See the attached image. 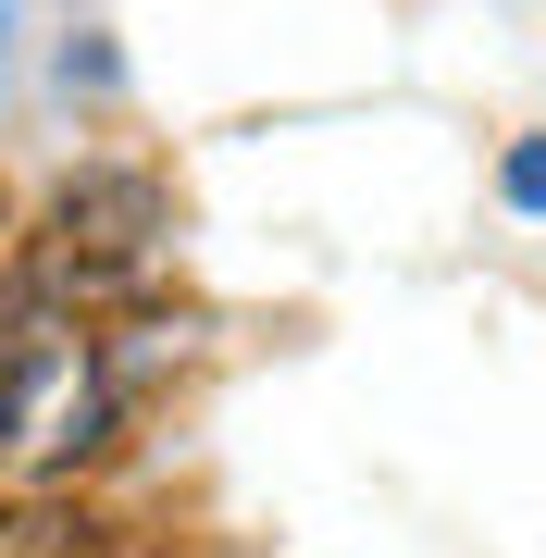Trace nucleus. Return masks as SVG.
<instances>
[{
  "label": "nucleus",
  "instance_id": "1",
  "mask_svg": "<svg viewBox=\"0 0 546 558\" xmlns=\"http://www.w3.org/2000/svg\"><path fill=\"white\" fill-rule=\"evenodd\" d=\"M149 236H162V174H124V161H100V174H75V186L50 199V274H75V286L124 274Z\"/></svg>",
  "mask_w": 546,
  "mask_h": 558
},
{
  "label": "nucleus",
  "instance_id": "2",
  "mask_svg": "<svg viewBox=\"0 0 546 558\" xmlns=\"http://www.w3.org/2000/svg\"><path fill=\"white\" fill-rule=\"evenodd\" d=\"M0 558H100V534H87V521H62V509H38V521H13V534H0Z\"/></svg>",
  "mask_w": 546,
  "mask_h": 558
},
{
  "label": "nucleus",
  "instance_id": "3",
  "mask_svg": "<svg viewBox=\"0 0 546 558\" xmlns=\"http://www.w3.org/2000/svg\"><path fill=\"white\" fill-rule=\"evenodd\" d=\"M497 199L546 223V137H522V149H509V161H497Z\"/></svg>",
  "mask_w": 546,
  "mask_h": 558
}]
</instances>
